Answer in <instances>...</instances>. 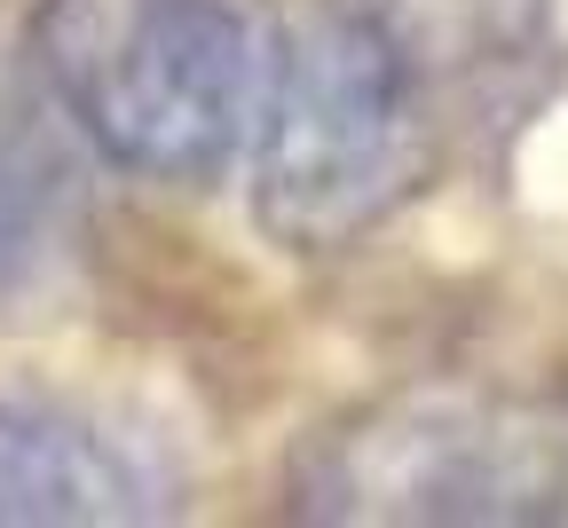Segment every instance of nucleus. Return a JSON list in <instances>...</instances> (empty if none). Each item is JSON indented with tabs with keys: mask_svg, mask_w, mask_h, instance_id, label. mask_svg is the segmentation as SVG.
<instances>
[{
	"mask_svg": "<svg viewBox=\"0 0 568 528\" xmlns=\"http://www.w3.org/2000/svg\"><path fill=\"white\" fill-rule=\"evenodd\" d=\"M159 512V481L103 426L40 403H0V528H111Z\"/></svg>",
	"mask_w": 568,
	"mask_h": 528,
	"instance_id": "20e7f679",
	"label": "nucleus"
},
{
	"mask_svg": "<svg viewBox=\"0 0 568 528\" xmlns=\"http://www.w3.org/2000/svg\"><path fill=\"white\" fill-rule=\"evenodd\" d=\"M55 221H63V174L24 134V119L0 103V292L40 276V261L55 245Z\"/></svg>",
	"mask_w": 568,
	"mask_h": 528,
	"instance_id": "39448f33",
	"label": "nucleus"
},
{
	"mask_svg": "<svg viewBox=\"0 0 568 528\" xmlns=\"http://www.w3.org/2000/svg\"><path fill=\"white\" fill-rule=\"evenodd\" d=\"M545 55V0H324L276 40L253 111V221L347 253L426 197Z\"/></svg>",
	"mask_w": 568,
	"mask_h": 528,
	"instance_id": "f257e3e1",
	"label": "nucleus"
},
{
	"mask_svg": "<svg viewBox=\"0 0 568 528\" xmlns=\"http://www.w3.org/2000/svg\"><path fill=\"white\" fill-rule=\"evenodd\" d=\"M32 71L103 166L205 190L261 111V32L237 0H40Z\"/></svg>",
	"mask_w": 568,
	"mask_h": 528,
	"instance_id": "f03ea898",
	"label": "nucleus"
},
{
	"mask_svg": "<svg viewBox=\"0 0 568 528\" xmlns=\"http://www.w3.org/2000/svg\"><path fill=\"white\" fill-rule=\"evenodd\" d=\"M301 520L364 528H568V403L403 387L308 434Z\"/></svg>",
	"mask_w": 568,
	"mask_h": 528,
	"instance_id": "7ed1b4c3",
	"label": "nucleus"
}]
</instances>
